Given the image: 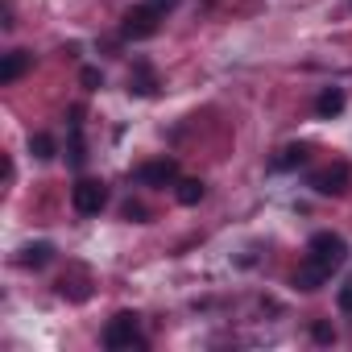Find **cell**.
I'll return each instance as SVG.
<instances>
[{
	"label": "cell",
	"instance_id": "7",
	"mask_svg": "<svg viewBox=\"0 0 352 352\" xmlns=\"http://www.w3.org/2000/svg\"><path fill=\"white\" fill-rule=\"evenodd\" d=\"M25 71H30V54H25V50H9L5 63H0V83L9 87V83H17Z\"/></svg>",
	"mask_w": 352,
	"mask_h": 352
},
{
	"label": "cell",
	"instance_id": "2",
	"mask_svg": "<svg viewBox=\"0 0 352 352\" xmlns=\"http://www.w3.org/2000/svg\"><path fill=\"white\" fill-rule=\"evenodd\" d=\"M162 30V13L149 5V0H145V5H133L129 13H124V21H120V34L129 38V42H145V38H153Z\"/></svg>",
	"mask_w": 352,
	"mask_h": 352
},
{
	"label": "cell",
	"instance_id": "16",
	"mask_svg": "<svg viewBox=\"0 0 352 352\" xmlns=\"http://www.w3.org/2000/svg\"><path fill=\"white\" fill-rule=\"evenodd\" d=\"M311 336H315L319 344H331V340H336V331H331L327 323H315V327H311Z\"/></svg>",
	"mask_w": 352,
	"mask_h": 352
},
{
	"label": "cell",
	"instance_id": "5",
	"mask_svg": "<svg viewBox=\"0 0 352 352\" xmlns=\"http://www.w3.org/2000/svg\"><path fill=\"white\" fill-rule=\"evenodd\" d=\"M348 179H352L348 162H331V166H323V170L311 174V191L315 195H344L348 191Z\"/></svg>",
	"mask_w": 352,
	"mask_h": 352
},
{
	"label": "cell",
	"instance_id": "4",
	"mask_svg": "<svg viewBox=\"0 0 352 352\" xmlns=\"http://www.w3.org/2000/svg\"><path fill=\"white\" fill-rule=\"evenodd\" d=\"M71 204H75V212H79V216H100V212H104V204H108V187H104V183H96V179H79V183H75V191H71Z\"/></svg>",
	"mask_w": 352,
	"mask_h": 352
},
{
	"label": "cell",
	"instance_id": "19",
	"mask_svg": "<svg viewBox=\"0 0 352 352\" xmlns=\"http://www.w3.org/2000/svg\"><path fill=\"white\" fill-rule=\"evenodd\" d=\"M124 216H129V220H145V208H137V204H129V208H124Z\"/></svg>",
	"mask_w": 352,
	"mask_h": 352
},
{
	"label": "cell",
	"instance_id": "1",
	"mask_svg": "<svg viewBox=\"0 0 352 352\" xmlns=\"http://www.w3.org/2000/svg\"><path fill=\"white\" fill-rule=\"evenodd\" d=\"M307 257L319 265V270H340L344 261H348V241L340 236V232H315L311 236V245H307Z\"/></svg>",
	"mask_w": 352,
	"mask_h": 352
},
{
	"label": "cell",
	"instance_id": "10",
	"mask_svg": "<svg viewBox=\"0 0 352 352\" xmlns=\"http://www.w3.org/2000/svg\"><path fill=\"white\" fill-rule=\"evenodd\" d=\"M323 282H327V270H319L311 257H307V261L298 265V274H294V286H298V290H319Z\"/></svg>",
	"mask_w": 352,
	"mask_h": 352
},
{
	"label": "cell",
	"instance_id": "17",
	"mask_svg": "<svg viewBox=\"0 0 352 352\" xmlns=\"http://www.w3.org/2000/svg\"><path fill=\"white\" fill-rule=\"evenodd\" d=\"M149 5H153V9H157V13H162V17H166V13H170V9H174V5H179V0H149Z\"/></svg>",
	"mask_w": 352,
	"mask_h": 352
},
{
	"label": "cell",
	"instance_id": "18",
	"mask_svg": "<svg viewBox=\"0 0 352 352\" xmlns=\"http://www.w3.org/2000/svg\"><path fill=\"white\" fill-rule=\"evenodd\" d=\"M340 311H352V286L340 290Z\"/></svg>",
	"mask_w": 352,
	"mask_h": 352
},
{
	"label": "cell",
	"instance_id": "13",
	"mask_svg": "<svg viewBox=\"0 0 352 352\" xmlns=\"http://www.w3.org/2000/svg\"><path fill=\"white\" fill-rule=\"evenodd\" d=\"M204 191H208V187H204L199 179H183V183H179V191H174V195H179V204H183V208H195V204L204 199Z\"/></svg>",
	"mask_w": 352,
	"mask_h": 352
},
{
	"label": "cell",
	"instance_id": "14",
	"mask_svg": "<svg viewBox=\"0 0 352 352\" xmlns=\"http://www.w3.org/2000/svg\"><path fill=\"white\" fill-rule=\"evenodd\" d=\"M30 153H34L38 162H50V157H54V137H50V133H34V137H30Z\"/></svg>",
	"mask_w": 352,
	"mask_h": 352
},
{
	"label": "cell",
	"instance_id": "3",
	"mask_svg": "<svg viewBox=\"0 0 352 352\" xmlns=\"http://www.w3.org/2000/svg\"><path fill=\"white\" fill-rule=\"evenodd\" d=\"M133 344H141L137 315H133V311H120V315H112V319H108V327H104V348L120 352V348H133Z\"/></svg>",
	"mask_w": 352,
	"mask_h": 352
},
{
	"label": "cell",
	"instance_id": "9",
	"mask_svg": "<svg viewBox=\"0 0 352 352\" xmlns=\"http://www.w3.org/2000/svg\"><path fill=\"white\" fill-rule=\"evenodd\" d=\"M50 257H54V245H46V241H38V245H25L17 261H21L25 270H42V265H50Z\"/></svg>",
	"mask_w": 352,
	"mask_h": 352
},
{
	"label": "cell",
	"instance_id": "6",
	"mask_svg": "<svg viewBox=\"0 0 352 352\" xmlns=\"http://www.w3.org/2000/svg\"><path fill=\"white\" fill-rule=\"evenodd\" d=\"M174 179H179V162L174 157H153L137 170V183H145V187H170Z\"/></svg>",
	"mask_w": 352,
	"mask_h": 352
},
{
	"label": "cell",
	"instance_id": "11",
	"mask_svg": "<svg viewBox=\"0 0 352 352\" xmlns=\"http://www.w3.org/2000/svg\"><path fill=\"white\" fill-rule=\"evenodd\" d=\"M129 91H137V96H153V91H157V83H153V71H149L145 63H137V71L129 75Z\"/></svg>",
	"mask_w": 352,
	"mask_h": 352
},
{
	"label": "cell",
	"instance_id": "12",
	"mask_svg": "<svg viewBox=\"0 0 352 352\" xmlns=\"http://www.w3.org/2000/svg\"><path fill=\"white\" fill-rule=\"evenodd\" d=\"M311 157V149L307 145H286L278 157H274V170H294V166H302Z\"/></svg>",
	"mask_w": 352,
	"mask_h": 352
},
{
	"label": "cell",
	"instance_id": "15",
	"mask_svg": "<svg viewBox=\"0 0 352 352\" xmlns=\"http://www.w3.org/2000/svg\"><path fill=\"white\" fill-rule=\"evenodd\" d=\"M79 79H83V87H87V91H96V87L104 83V75H100L96 67H83V75H79Z\"/></svg>",
	"mask_w": 352,
	"mask_h": 352
},
{
	"label": "cell",
	"instance_id": "8",
	"mask_svg": "<svg viewBox=\"0 0 352 352\" xmlns=\"http://www.w3.org/2000/svg\"><path fill=\"white\" fill-rule=\"evenodd\" d=\"M315 112H319L323 120L340 116V112H344V91H340V87H323V91H319V100H315Z\"/></svg>",
	"mask_w": 352,
	"mask_h": 352
}]
</instances>
